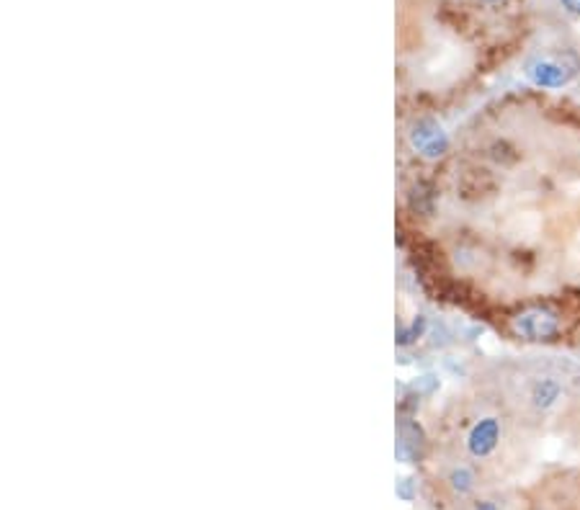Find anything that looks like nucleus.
<instances>
[{
    "label": "nucleus",
    "mask_w": 580,
    "mask_h": 510,
    "mask_svg": "<svg viewBox=\"0 0 580 510\" xmlns=\"http://www.w3.org/2000/svg\"><path fill=\"white\" fill-rule=\"evenodd\" d=\"M477 3H483V5H501L504 0H477Z\"/></svg>",
    "instance_id": "nucleus-9"
},
{
    "label": "nucleus",
    "mask_w": 580,
    "mask_h": 510,
    "mask_svg": "<svg viewBox=\"0 0 580 510\" xmlns=\"http://www.w3.org/2000/svg\"><path fill=\"white\" fill-rule=\"evenodd\" d=\"M474 510H495V505H493V503H477V508Z\"/></svg>",
    "instance_id": "nucleus-8"
},
{
    "label": "nucleus",
    "mask_w": 580,
    "mask_h": 510,
    "mask_svg": "<svg viewBox=\"0 0 580 510\" xmlns=\"http://www.w3.org/2000/svg\"><path fill=\"white\" fill-rule=\"evenodd\" d=\"M511 331L516 338L529 341V343H550L560 335L563 322H560V315L550 307H529L511 320Z\"/></svg>",
    "instance_id": "nucleus-2"
},
{
    "label": "nucleus",
    "mask_w": 580,
    "mask_h": 510,
    "mask_svg": "<svg viewBox=\"0 0 580 510\" xmlns=\"http://www.w3.org/2000/svg\"><path fill=\"white\" fill-rule=\"evenodd\" d=\"M563 392H565L563 382L557 376H534L526 387V403L534 407L536 413H547L563 400Z\"/></svg>",
    "instance_id": "nucleus-5"
},
{
    "label": "nucleus",
    "mask_w": 580,
    "mask_h": 510,
    "mask_svg": "<svg viewBox=\"0 0 580 510\" xmlns=\"http://www.w3.org/2000/svg\"><path fill=\"white\" fill-rule=\"evenodd\" d=\"M580 60L573 52L563 55H534L524 62V73L536 88H563L578 76Z\"/></svg>",
    "instance_id": "nucleus-1"
},
{
    "label": "nucleus",
    "mask_w": 580,
    "mask_h": 510,
    "mask_svg": "<svg viewBox=\"0 0 580 510\" xmlns=\"http://www.w3.org/2000/svg\"><path fill=\"white\" fill-rule=\"evenodd\" d=\"M501 435H504V423H501V418L498 415H483L467 431L464 446H467L470 456H474V459H488L490 454L498 449Z\"/></svg>",
    "instance_id": "nucleus-4"
},
{
    "label": "nucleus",
    "mask_w": 580,
    "mask_h": 510,
    "mask_svg": "<svg viewBox=\"0 0 580 510\" xmlns=\"http://www.w3.org/2000/svg\"><path fill=\"white\" fill-rule=\"evenodd\" d=\"M449 482L457 493H470L474 484V474L467 469V466H457L452 474H449Z\"/></svg>",
    "instance_id": "nucleus-6"
},
{
    "label": "nucleus",
    "mask_w": 580,
    "mask_h": 510,
    "mask_svg": "<svg viewBox=\"0 0 580 510\" xmlns=\"http://www.w3.org/2000/svg\"><path fill=\"white\" fill-rule=\"evenodd\" d=\"M578 90H580V86H578Z\"/></svg>",
    "instance_id": "nucleus-10"
},
{
    "label": "nucleus",
    "mask_w": 580,
    "mask_h": 510,
    "mask_svg": "<svg viewBox=\"0 0 580 510\" xmlns=\"http://www.w3.org/2000/svg\"><path fill=\"white\" fill-rule=\"evenodd\" d=\"M408 145L423 160H439L449 150V132L433 117H418L408 127Z\"/></svg>",
    "instance_id": "nucleus-3"
},
{
    "label": "nucleus",
    "mask_w": 580,
    "mask_h": 510,
    "mask_svg": "<svg viewBox=\"0 0 580 510\" xmlns=\"http://www.w3.org/2000/svg\"><path fill=\"white\" fill-rule=\"evenodd\" d=\"M557 3L570 18H580V0H557Z\"/></svg>",
    "instance_id": "nucleus-7"
}]
</instances>
